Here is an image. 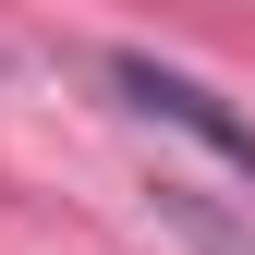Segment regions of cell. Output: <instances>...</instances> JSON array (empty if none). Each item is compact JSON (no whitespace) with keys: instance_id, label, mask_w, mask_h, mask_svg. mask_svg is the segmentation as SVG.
<instances>
[{"instance_id":"cell-1","label":"cell","mask_w":255,"mask_h":255,"mask_svg":"<svg viewBox=\"0 0 255 255\" xmlns=\"http://www.w3.org/2000/svg\"><path fill=\"white\" fill-rule=\"evenodd\" d=\"M110 85H122V110H146V122H170V134H195L207 158H231V170L255 182V122L231 98H207L195 73H170V61H146V49H110Z\"/></svg>"},{"instance_id":"cell-2","label":"cell","mask_w":255,"mask_h":255,"mask_svg":"<svg viewBox=\"0 0 255 255\" xmlns=\"http://www.w3.org/2000/svg\"><path fill=\"white\" fill-rule=\"evenodd\" d=\"M158 219H170V231H182V243H195V255H255L243 231H219V219H207L195 195H182V182H158Z\"/></svg>"}]
</instances>
